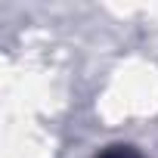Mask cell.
<instances>
[{
  "instance_id": "1",
  "label": "cell",
  "mask_w": 158,
  "mask_h": 158,
  "mask_svg": "<svg viewBox=\"0 0 158 158\" xmlns=\"http://www.w3.org/2000/svg\"><path fill=\"white\" fill-rule=\"evenodd\" d=\"M102 158H136V155H133L130 149H124V146H115V149H109Z\"/></svg>"
}]
</instances>
